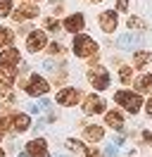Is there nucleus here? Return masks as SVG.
<instances>
[{
	"label": "nucleus",
	"mask_w": 152,
	"mask_h": 157,
	"mask_svg": "<svg viewBox=\"0 0 152 157\" xmlns=\"http://www.w3.org/2000/svg\"><path fill=\"white\" fill-rule=\"evenodd\" d=\"M114 100H116V105H121V107L126 109V112H131V114H135V112L142 107L140 93H133V90H119V93H114Z\"/></svg>",
	"instance_id": "1"
},
{
	"label": "nucleus",
	"mask_w": 152,
	"mask_h": 157,
	"mask_svg": "<svg viewBox=\"0 0 152 157\" xmlns=\"http://www.w3.org/2000/svg\"><path fill=\"white\" fill-rule=\"evenodd\" d=\"M74 52H76V57H93V55H97V43L90 36H86V33H76Z\"/></svg>",
	"instance_id": "2"
},
{
	"label": "nucleus",
	"mask_w": 152,
	"mask_h": 157,
	"mask_svg": "<svg viewBox=\"0 0 152 157\" xmlns=\"http://www.w3.org/2000/svg\"><path fill=\"white\" fill-rule=\"evenodd\" d=\"M88 81H90L93 88H97V90L109 88V74H107V69H102V67L90 69V71H88Z\"/></svg>",
	"instance_id": "3"
},
{
	"label": "nucleus",
	"mask_w": 152,
	"mask_h": 157,
	"mask_svg": "<svg viewBox=\"0 0 152 157\" xmlns=\"http://www.w3.org/2000/svg\"><path fill=\"white\" fill-rule=\"evenodd\" d=\"M78 100H81V90L78 88H62L57 93V102L64 105V107H74Z\"/></svg>",
	"instance_id": "4"
},
{
	"label": "nucleus",
	"mask_w": 152,
	"mask_h": 157,
	"mask_svg": "<svg viewBox=\"0 0 152 157\" xmlns=\"http://www.w3.org/2000/svg\"><path fill=\"white\" fill-rule=\"evenodd\" d=\"M48 90H50V86H48V81L43 76H31L28 78V83H26V93L28 95H45Z\"/></svg>",
	"instance_id": "5"
},
{
	"label": "nucleus",
	"mask_w": 152,
	"mask_h": 157,
	"mask_svg": "<svg viewBox=\"0 0 152 157\" xmlns=\"http://www.w3.org/2000/svg\"><path fill=\"white\" fill-rule=\"evenodd\" d=\"M48 45V38H45V31H31L26 38V50L31 52H38V50H43Z\"/></svg>",
	"instance_id": "6"
},
{
	"label": "nucleus",
	"mask_w": 152,
	"mask_h": 157,
	"mask_svg": "<svg viewBox=\"0 0 152 157\" xmlns=\"http://www.w3.org/2000/svg\"><path fill=\"white\" fill-rule=\"evenodd\" d=\"M97 21H100V29H102L104 33H112V31H116V24H119V19H116V12H112V10L100 12Z\"/></svg>",
	"instance_id": "7"
},
{
	"label": "nucleus",
	"mask_w": 152,
	"mask_h": 157,
	"mask_svg": "<svg viewBox=\"0 0 152 157\" xmlns=\"http://www.w3.org/2000/svg\"><path fill=\"white\" fill-rule=\"evenodd\" d=\"M10 14H12V19H14V21L33 19V17H38V7H36V5H31V2H24V5H19L17 12H10Z\"/></svg>",
	"instance_id": "8"
},
{
	"label": "nucleus",
	"mask_w": 152,
	"mask_h": 157,
	"mask_svg": "<svg viewBox=\"0 0 152 157\" xmlns=\"http://www.w3.org/2000/svg\"><path fill=\"white\" fill-rule=\"evenodd\" d=\"M26 152H28V157H50L48 143L43 140V138H33V140L26 145Z\"/></svg>",
	"instance_id": "9"
},
{
	"label": "nucleus",
	"mask_w": 152,
	"mask_h": 157,
	"mask_svg": "<svg viewBox=\"0 0 152 157\" xmlns=\"http://www.w3.org/2000/svg\"><path fill=\"white\" fill-rule=\"evenodd\" d=\"M104 109V100L100 98V95H88V98L83 100V112L86 114H100Z\"/></svg>",
	"instance_id": "10"
},
{
	"label": "nucleus",
	"mask_w": 152,
	"mask_h": 157,
	"mask_svg": "<svg viewBox=\"0 0 152 157\" xmlns=\"http://www.w3.org/2000/svg\"><path fill=\"white\" fill-rule=\"evenodd\" d=\"M66 31H71V33H76V31H83V26H86V19H83V14H69L64 19V24H62Z\"/></svg>",
	"instance_id": "11"
},
{
	"label": "nucleus",
	"mask_w": 152,
	"mask_h": 157,
	"mask_svg": "<svg viewBox=\"0 0 152 157\" xmlns=\"http://www.w3.org/2000/svg\"><path fill=\"white\" fill-rule=\"evenodd\" d=\"M0 64L2 67H14V64H19V50L17 48H7L0 52Z\"/></svg>",
	"instance_id": "12"
},
{
	"label": "nucleus",
	"mask_w": 152,
	"mask_h": 157,
	"mask_svg": "<svg viewBox=\"0 0 152 157\" xmlns=\"http://www.w3.org/2000/svg\"><path fill=\"white\" fill-rule=\"evenodd\" d=\"M28 126H31V117H28V114H24V112H17V114H12V128H14V131L24 133Z\"/></svg>",
	"instance_id": "13"
},
{
	"label": "nucleus",
	"mask_w": 152,
	"mask_h": 157,
	"mask_svg": "<svg viewBox=\"0 0 152 157\" xmlns=\"http://www.w3.org/2000/svg\"><path fill=\"white\" fill-rule=\"evenodd\" d=\"M83 136L88 138V140H102V136H104V128L102 126H97V124H86V128H83Z\"/></svg>",
	"instance_id": "14"
},
{
	"label": "nucleus",
	"mask_w": 152,
	"mask_h": 157,
	"mask_svg": "<svg viewBox=\"0 0 152 157\" xmlns=\"http://www.w3.org/2000/svg\"><path fill=\"white\" fill-rule=\"evenodd\" d=\"M14 69L12 67H2L0 69V88H10L12 83H14Z\"/></svg>",
	"instance_id": "15"
},
{
	"label": "nucleus",
	"mask_w": 152,
	"mask_h": 157,
	"mask_svg": "<svg viewBox=\"0 0 152 157\" xmlns=\"http://www.w3.org/2000/svg\"><path fill=\"white\" fill-rule=\"evenodd\" d=\"M104 121H107V126L116 128V131H121V128H124V117H121V112H107V114H104Z\"/></svg>",
	"instance_id": "16"
},
{
	"label": "nucleus",
	"mask_w": 152,
	"mask_h": 157,
	"mask_svg": "<svg viewBox=\"0 0 152 157\" xmlns=\"http://www.w3.org/2000/svg\"><path fill=\"white\" fill-rule=\"evenodd\" d=\"M150 59H152V52H150V50H138V52L133 55V64H135V69H142Z\"/></svg>",
	"instance_id": "17"
},
{
	"label": "nucleus",
	"mask_w": 152,
	"mask_h": 157,
	"mask_svg": "<svg viewBox=\"0 0 152 157\" xmlns=\"http://www.w3.org/2000/svg\"><path fill=\"white\" fill-rule=\"evenodd\" d=\"M135 88H138V93H147V90H152V74H142V76L135 78Z\"/></svg>",
	"instance_id": "18"
},
{
	"label": "nucleus",
	"mask_w": 152,
	"mask_h": 157,
	"mask_svg": "<svg viewBox=\"0 0 152 157\" xmlns=\"http://www.w3.org/2000/svg\"><path fill=\"white\" fill-rule=\"evenodd\" d=\"M14 102V93L10 88H0V107H10Z\"/></svg>",
	"instance_id": "19"
},
{
	"label": "nucleus",
	"mask_w": 152,
	"mask_h": 157,
	"mask_svg": "<svg viewBox=\"0 0 152 157\" xmlns=\"http://www.w3.org/2000/svg\"><path fill=\"white\" fill-rule=\"evenodd\" d=\"M12 38H14L12 29H7V26H0V48L10 45V43H12Z\"/></svg>",
	"instance_id": "20"
},
{
	"label": "nucleus",
	"mask_w": 152,
	"mask_h": 157,
	"mask_svg": "<svg viewBox=\"0 0 152 157\" xmlns=\"http://www.w3.org/2000/svg\"><path fill=\"white\" fill-rule=\"evenodd\" d=\"M119 78H121V83H131L133 69H131V67H121V69H119Z\"/></svg>",
	"instance_id": "21"
},
{
	"label": "nucleus",
	"mask_w": 152,
	"mask_h": 157,
	"mask_svg": "<svg viewBox=\"0 0 152 157\" xmlns=\"http://www.w3.org/2000/svg\"><path fill=\"white\" fill-rule=\"evenodd\" d=\"M128 26H131V29H140V31H147V24H145L142 19H138V17H131V19H128Z\"/></svg>",
	"instance_id": "22"
},
{
	"label": "nucleus",
	"mask_w": 152,
	"mask_h": 157,
	"mask_svg": "<svg viewBox=\"0 0 152 157\" xmlns=\"http://www.w3.org/2000/svg\"><path fill=\"white\" fill-rule=\"evenodd\" d=\"M12 12V0H0V17H7Z\"/></svg>",
	"instance_id": "23"
},
{
	"label": "nucleus",
	"mask_w": 152,
	"mask_h": 157,
	"mask_svg": "<svg viewBox=\"0 0 152 157\" xmlns=\"http://www.w3.org/2000/svg\"><path fill=\"white\" fill-rule=\"evenodd\" d=\"M45 29H48V31H55V33H57V31L62 29V24H59L57 19H52V17H48V19H45Z\"/></svg>",
	"instance_id": "24"
},
{
	"label": "nucleus",
	"mask_w": 152,
	"mask_h": 157,
	"mask_svg": "<svg viewBox=\"0 0 152 157\" xmlns=\"http://www.w3.org/2000/svg\"><path fill=\"white\" fill-rule=\"evenodd\" d=\"M119 45H121V48H131L133 45V36L131 33H124L121 38H119Z\"/></svg>",
	"instance_id": "25"
},
{
	"label": "nucleus",
	"mask_w": 152,
	"mask_h": 157,
	"mask_svg": "<svg viewBox=\"0 0 152 157\" xmlns=\"http://www.w3.org/2000/svg\"><path fill=\"white\" fill-rule=\"evenodd\" d=\"M81 152H83V157H102L100 155V150H97V147H83V150H81Z\"/></svg>",
	"instance_id": "26"
},
{
	"label": "nucleus",
	"mask_w": 152,
	"mask_h": 157,
	"mask_svg": "<svg viewBox=\"0 0 152 157\" xmlns=\"http://www.w3.org/2000/svg\"><path fill=\"white\" fill-rule=\"evenodd\" d=\"M48 52H50V55H62L64 48H62L59 43H50V45H48Z\"/></svg>",
	"instance_id": "27"
},
{
	"label": "nucleus",
	"mask_w": 152,
	"mask_h": 157,
	"mask_svg": "<svg viewBox=\"0 0 152 157\" xmlns=\"http://www.w3.org/2000/svg\"><path fill=\"white\" fill-rule=\"evenodd\" d=\"M66 147H69V150H76V152H81V150H83V147H81V143H78V140H74V138H69V140H66Z\"/></svg>",
	"instance_id": "28"
},
{
	"label": "nucleus",
	"mask_w": 152,
	"mask_h": 157,
	"mask_svg": "<svg viewBox=\"0 0 152 157\" xmlns=\"http://www.w3.org/2000/svg\"><path fill=\"white\" fill-rule=\"evenodd\" d=\"M116 10L126 12V10H128V0H116Z\"/></svg>",
	"instance_id": "29"
},
{
	"label": "nucleus",
	"mask_w": 152,
	"mask_h": 157,
	"mask_svg": "<svg viewBox=\"0 0 152 157\" xmlns=\"http://www.w3.org/2000/svg\"><path fill=\"white\" fill-rule=\"evenodd\" d=\"M150 138H152L150 131H142V140H145V143H150Z\"/></svg>",
	"instance_id": "30"
},
{
	"label": "nucleus",
	"mask_w": 152,
	"mask_h": 157,
	"mask_svg": "<svg viewBox=\"0 0 152 157\" xmlns=\"http://www.w3.org/2000/svg\"><path fill=\"white\" fill-rule=\"evenodd\" d=\"M114 155H116V147L112 145V147H109V150H107V157H114Z\"/></svg>",
	"instance_id": "31"
},
{
	"label": "nucleus",
	"mask_w": 152,
	"mask_h": 157,
	"mask_svg": "<svg viewBox=\"0 0 152 157\" xmlns=\"http://www.w3.org/2000/svg\"><path fill=\"white\" fill-rule=\"evenodd\" d=\"M145 109H147V114H152V98L147 100V107H145Z\"/></svg>",
	"instance_id": "32"
},
{
	"label": "nucleus",
	"mask_w": 152,
	"mask_h": 157,
	"mask_svg": "<svg viewBox=\"0 0 152 157\" xmlns=\"http://www.w3.org/2000/svg\"><path fill=\"white\" fill-rule=\"evenodd\" d=\"M0 157H5V152H2V150H0Z\"/></svg>",
	"instance_id": "33"
},
{
	"label": "nucleus",
	"mask_w": 152,
	"mask_h": 157,
	"mask_svg": "<svg viewBox=\"0 0 152 157\" xmlns=\"http://www.w3.org/2000/svg\"><path fill=\"white\" fill-rule=\"evenodd\" d=\"M88 2H97V0H88Z\"/></svg>",
	"instance_id": "34"
},
{
	"label": "nucleus",
	"mask_w": 152,
	"mask_h": 157,
	"mask_svg": "<svg viewBox=\"0 0 152 157\" xmlns=\"http://www.w3.org/2000/svg\"><path fill=\"white\" fill-rule=\"evenodd\" d=\"M0 138H2V133H0Z\"/></svg>",
	"instance_id": "35"
},
{
	"label": "nucleus",
	"mask_w": 152,
	"mask_h": 157,
	"mask_svg": "<svg viewBox=\"0 0 152 157\" xmlns=\"http://www.w3.org/2000/svg\"><path fill=\"white\" fill-rule=\"evenodd\" d=\"M59 157H62V155H59Z\"/></svg>",
	"instance_id": "36"
}]
</instances>
